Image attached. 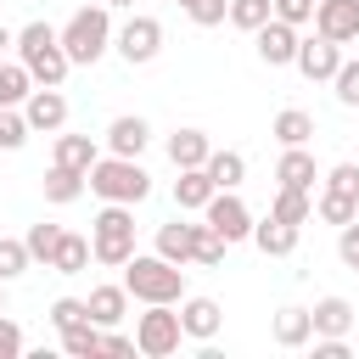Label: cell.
I'll return each instance as SVG.
<instances>
[{"label": "cell", "mask_w": 359, "mask_h": 359, "mask_svg": "<svg viewBox=\"0 0 359 359\" xmlns=\"http://www.w3.org/2000/svg\"><path fill=\"white\" fill-rule=\"evenodd\" d=\"M62 50L73 67H95L107 50H112V6H79L67 22H62Z\"/></svg>", "instance_id": "6da1fadb"}, {"label": "cell", "mask_w": 359, "mask_h": 359, "mask_svg": "<svg viewBox=\"0 0 359 359\" xmlns=\"http://www.w3.org/2000/svg\"><path fill=\"white\" fill-rule=\"evenodd\" d=\"M123 286L135 303H180L185 297V264H168L163 252H135L123 264Z\"/></svg>", "instance_id": "7a4b0ae2"}, {"label": "cell", "mask_w": 359, "mask_h": 359, "mask_svg": "<svg viewBox=\"0 0 359 359\" xmlns=\"http://www.w3.org/2000/svg\"><path fill=\"white\" fill-rule=\"evenodd\" d=\"M17 62L34 73V84H62L67 79V50H62V28H50V22H28V28H17Z\"/></svg>", "instance_id": "3957f363"}, {"label": "cell", "mask_w": 359, "mask_h": 359, "mask_svg": "<svg viewBox=\"0 0 359 359\" xmlns=\"http://www.w3.org/2000/svg\"><path fill=\"white\" fill-rule=\"evenodd\" d=\"M90 191L101 196V202H146L151 196V174L140 168V157H118V151H107V157H95V168H90Z\"/></svg>", "instance_id": "277c9868"}, {"label": "cell", "mask_w": 359, "mask_h": 359, "mask_svg": "<svg viewBox=\"0 0 359 359\" xmlns=\"http://www.w3.org/2000/svg\"><path fill=\"white\" fill-rule=\"evenodd\" d=\"M90 247H95V264L123 269V264L135 258V208H129V202H107V208L90 219Z\"/></svg>", "instance_id": "5b68a950"}, {"label": "cell", "mask_w": 359, "mask_h": 359, "mask_svg": "<svg viewBox=\"0 0 359 359\" xmlns=\"http://www.w3.org/2000/svg\"><path fill=\"white\" fill-rule=\"evenodd\" d=\"M185 325H180V303H146V314H135V348L146 359H168L180 353Z\"/></svg>", "instance_id": "8992f818"}, {"label": "cell", "mask_w": 359, "mask_h": 359, "mask_svg": "<svg viewBox=\"0 0 359 359\" xmlns=\"http://www.w3.org/2000/svg\"><path fill=\"white\" fill-rule=\"evenodd\" d=\"M112 45H118V56H123L129 67H146V62H157V50H163V22L146 17V11H135V17L112 34Z\"/></svg>", "instance_id": "52a82bcc"}, {"label": "cell", "mask_w": 359, "mask_h": 359, "mask_svg": "<svg viewBox=\"0 0 359 359\" xmlns=\"http://www.w3.org/2000/svg\"><path fill=\"white\" fill-rule=\"evenodd\" d=\"M202 219H208L224 241H252V224H258V219H252V208H247L236 191H213V202L202 208Z\"/></svg>", "instance_id": "ba28073f"}, {"label": "cell", "mask_w": 359, "mask_h": 359, "mask_svg": "<svg viewBox=\"0 0 359 359\" xmlns=\"http://www.w3.org/2000/svg\"><path fill=\"white\" fill-rule=\"evenodd\" d=\"M309 84H331L337 79V67H342V45L337 39H325V34H309L303 45H297V62H292Z\"/></svg>", "instance_id": "9c48e42d"}, {"label": "cell", "mask_w": 359, "mask_h": 359, "mask_svg": "<svg viewBox=\"0 0 359 359\" xmlns=\"http://www.w3.org/2000/svg\"><path fill=\"white\" fill-rule=\"evenodd\" d=\"M22 112H28L34 135H62L67 129V95H62V84H34V95L22 101Z\"/></svg>", "instance_id": "30bf717a"}, {"label": "cell", "mask_w": 359, "mask_h": 359, "mask_svg": "<svg viewBox=\"0 0 359 359\" xmlns=\"http://www.w3.org/2000/svg\"><path fill=\"white\" fill-rule=\"evenodd\" d=\"M252 45H258V62H264V67H292V62H297L303 34H297L292 22H280V17H269V22L252 34Z\"/></svg>", "instance_id": "8fae6325"}, {"label": "cell", "mask_w": 359, "mask_h": 359, "mask_svg": "<svg viewBox=\"0 0 359 359\" xmlns=\"http://www.w3.org/2000/svg\"><path fill=\"white\" fill-rule=\"evenodd\" d=\"M180 325H185V342H213L224 331V309L213 297H180Z\"/></svg>", "instance_id": "7c38bea8"}, {"label": "cell", "mask_w": 359, "mask_h": 359, "mask_svg": "<svg viewBox=\"0 0 359 359\" xmlns=\"http://www.w3.org/2000/svg\"><path fill=\"white\" fill-rule=\"evenodd\" d=\"M314 34H325L337 45L359 39V0H320L314 6Z\"/></svg>", "instance_id": "4fadbf2b"}, {"label": "cell", "mask_w": 359, "mask_h": 359, "mask_svg": "<svg viewBox=\"0 0 359 359\" xmlns=\"http://www.w3.org/2000/svg\"><path fill=\"white\" fill-rule=\"evenodd\" d=\"M275 185H292V191H314L320 185V163L309 146H280V163H275Z\"/></svg>", "instance_id": "5bb4252c"}, {"label": "cell", "mask_w": 359, "mask_h": 359, "mask_svg": "<svg viewBox=\"0 0 359 359\" xmlns=\"http://www.w3.org/2000/svg\"><path fill=\"white\" fill-rule=\"evenodd\" d=\"M297 236H303V224H286V219H275V213H264V219L252 224V241H258L264 258H292V252H297Z\"/></svg>", "instance_id": "9a60e30c"}, {"label": "cell", "mask_w": 359, "mask_h": 359, "mask_svg": "<svg viewBox=\"0 0 359 359\" xmlns=\"http://www.w3.org/2000/svg\"><path fill=\"white\" fill-rule=\"evenodd\" d=\"M146 146H151V123H146V118L123 112V118L107 123V151H118V157H140Z\"/></svg>", "instance_id": "2e32d148"}, {"label": "cell", "mask_w": 359, "mask_h": 359, "mask_svg": "<svg viewBox=\"0 0 359 359\" xmlns=\"http://www.w3.org/2000/svg\"><path fill=\"white\" fill-rule=\"evenodd\" d=\"M269 337H275V348H309L314 342V314L297 309V303H286V309H275Z\"/></svg>", "instance_id": "e0dca14e"}, {"label": "cell", "mask_w": 359, "mask_h": 359, "mask_svg": "<svg viewBox=\"0 0 359 359\" xmlns=\"http://www.w3.org/2000/svg\"><path fill=\"white\" fill-rule=\"evenodd\" d=\"M208 157H213L208 129H174L168 135V163L174 168H208Z\"/></svg>", "instance_id": "ac0fdd59"}, {"label": "cell", "mask_w": 359, "mask_h": 359, "mask_svg": "<svg viewBox=\"0 0 359 359\" xmlns=\"http://www.w3.org/2000/svg\"><path fill=\"white\" fill-rule=\"evenodd\" d=\"M213 174L208 168H180V180H174V208L180 213H202L208 202H213Z\"/></svg>", "instance_id": "d6986e66"}, {"label": "cell", "mask_w": 359, "mask_h": 359, "mask_svg": "<svg viewBox=\"0 0 359 359\" xmlns=\"http://www.w3.org/2000/svg\"><path fill=\"white\" fill-rule=\"evenodd\" d=\"M84 303H90V320H95V325H123V314H129V286H123V280H118V286H112V280H107V286H90Z\"/></svg>", "instance_id": "ffe728a7"}, {"label": "cell", "mask_w": 359, "mask_h": 359, "mask_svg": "<svg viewBox=\"0 0 359 359\" xmlns=\"http://www.w3.org/2000/svg\"><path fill=\"white\" fill-rule=\"evenodd\" d=\"M39 185H45V202H50V208H67V202H79V196H84L90 174H79V168H62V163H50Z\"/></svg>", "instance_id": "44dd1931"}, {"label": "cell", "mask_w": 359, "mask_h": 359, "mask_svg": "<svg viewBox=\"0 0 359 359\" xmlns=\"http://www.w3.org/2000/svg\"><path fill=\"white\" fill-rule=\"evenodd\" d=\"M309 314H314V337H348L353 331V303L348 297H320Z\"/></svg>", "instance_id": "7402d4cb"}, {"label": "cell", "mask_w": 359, "mask_h": 359, "mask_svg": "<svg viewBox=\"0 0 359 359\" xmlns=\"http://www.w3.org/2000/svg\"><path fill=\"white\" fill-rule=\"evenodd\" d=\"M269 135H275L280 146H309V140H314V112H303V107H280L275 123H269Z\"/></svg>", "instance_id": "603a6c76"}, {"label": "cell", "mask_w": 359, "mask_h": 359, "mask_svg": "<svg viewBox=\"0 0 359 359\" xmlns=\"http://www.w3.org/2000/svg\"><path fill=\"white\" fill-rule=\"evenodd\" d=\"M90 258H95L90 236H73V230H62V241H56V258H50V269H56V275H84V269H90Z\"/></svg>", "instance_id": "cb8c5ba5"}, {"label": "cell", "mask_w": 359, "mask_h": 359, "mask_svg": "<svg viewBox=\"0 0 359 359\" xmlns=\"http://www.w3.org/2000/svg\"><path fill=\"white\" fill-rule=\"evenodd\" d=\"M95 140L90 135H56V151H50V163H62V168H79V174H90L95 168Z\"/></svg>", "instance_id": "d4e9b609"}, {"label": "cell", "mask_w": 359, "mask_h": 359, "mask_svg": "<svg viewBox=\"0 0 359 359\" xmlns=\"http://www.w3.org/2000/svg\"><path fill=\"white\" fill-rule=\"evenodd\" d=\"M269 213H275V219H286V224H309V219H314V191L275 185V196H269Z\"/></svg>", "instance_id": "484cf974"}, {"label": "cell", "mask_w": 359, "mask_h": 359, "mask_svg": "<svg viewBox=\"0 0 359 359\" xmlns=\"http://www.w3.org/2000/svg\"><path fill=\"white\" fill-rule=\"evenodd\" d=\"M224 247H230V241H224V236H219L208 219H202V224H191V264L219 269V264H224Z\"/></svg>", "instance_id": "4316f807"}, {"label": "cell", "mask_w": 359, "mask_h": 359, "mask_svg": "<svg viewBox=\"0 0 359 359\" xmlns=\"http://www.w3.org/2000/svg\"><path fill=\"white\" fill-rule=\"evenodd\" d=\"M314 213H320L325 224H337V230H342V224H353V219H359V196H348V191H320V196H314Z\"/></svg>", "instance_id": "83f0119b"}, {"label": "cell", "mask_w": 359, "mask_h": 359, "mask_svg": "<svg viewBox=\"0 0 359 359\" xmlns=\"http://www.w3.org/2000/svg\"><path fill=\"white\" fill-rule=\"evenodd\" d=\"M34 95V73L22 62H0V107H22Z\"/></svg>", "instance_id": "f1b7e54d"}, {"label": "cell", "mask_w": 359, "mask_h": 359, "mask_svg": "<svg viewBox=\"0 0 359 359\" xmlns=\"http://www.w3.org/2000/svg\"><path fill=\"white\" fill-rule=\"evenodd\" d=\"M208 174H213V185H219V191H236V185L247 180V157H241V151H219V146H213Z\"/></svg>", "instance_id": "f546056e"}, {"label": "cell", "mask_w": 359, "mask_h": 359, "mask_svg": "<svg viewBox=\"0 0 359 359\" xmlns=\"http://www.w3.org/2000/svg\"><path fill=\"white\" fill-rule=\"evenodd\" d=\"M157 252L168 258V264H191V224H157Z\"/></svg>", "instance_id": "4dcf8cb0"}, {"label": "cell", "mask_w": 359, "mask_h": 359, "mask_svg": "<svg viewBox=\"0 0 359 359\" xmlns=\"http://www.w3.org/2000/svg\"><path fill=\"white\" fill-rule=\"evenodd\" d=\"M62 353H67V359H95V353H101V325L84 320V325L62 331Z\"/></svg>", "instance_id": "1f68e13d"}, {"label": "cell", "mask_w": 359, "mask_h": 359, "mask_svg": "<svg viewBox=\"0 0 359 359\" xmlns=\"http://www.w3.org/2000/svg\"><path fill=\"white\" fill-rule=\"evenodd\" d=\"M269 17H275V0H230V22L241 34H258Z\"/></svg>", "instance_id": "d6a6232c"}, {"label": "cell", "mask_w": 359, "mask_h": 359, "mask_svg": "<svg viewBox=\"0 0 359 359\" xmlns=\"http://www.w3.org/2000/svg\"><path fill=\"white\" fill-rule=\"evenodd\" d=\"M28 252H34V264H45L50 269V258H56V241H62V224H28Z\"/></svg>", "instance_id": "836d02e7"}, {"label": "cell", "mask_w": 359, "mask_h": 359, "mask_svg": "<svg viewBox=\"0 0 359 359\" xmlns=\"http://www.w3.org/2000/svg\"><path fill=\"white\" fill-rule=\"evenodd\" d=\"M28 135H34L28 129V112L22 107H0V151H17Z\"/></svg>", "instance_id": "e575fe53"}, {"label": "cell", "mask_w": 359, "mask_h": 359, "mask_svg": "<svg viewBox=\"0 0 359 359\" xmlns=\"http://www.w3.org/2000/svg\"><path fill=\"white\" fill-rule=\"evenodd\" d=\"M28 264H34L28 241H17V236H0V280H17Z\"/></svg>", "instance_id": "d590c367"}, {"label": "cell", "mask_w": 359, "mask_h": 359, "mask_svg": "<svg viewBox=\"0 0 359 359\" xmlns=\"http://www.w3.org/2000/svg\"><path fill=\"white\" fill-rule=\"evenodd\" d=\"M45 320H50L56 331H73V325H84V320H90V303H84V297H56Z\"/></svg>", "instance_id": "8d00e7d4"}, {"label": "cell", "mask_w": 359, "mask_h": 359, "mask_svg": "<svg viewBox=\"0 0 359 359\" xmlns=\"http://www.w3.org/2000/svg\"><path fill=\"white\" fill-rule=\"evenodd\" d=\"M185 17L196 28H219V22H230V0H185Z\"/></svg>", "instance_id": "74e56055"}, {"label": "cell", "mask_w": 359, "mask_h": 359, "mask_svg": "<svg viewBox=\"0 0 359 359\" xmlns=\"http://www.w3.org/2000/svg\"><path fill=\"white\" fill-rule=\"evenodd\" d=\"M320 185H325V191H348V196H359V163H337V168H325Z\"/></svg>", "instance_id": "f35d334b"}, {"label": "cell", "mask_w": 359, "mask_h": 359, "mask_svg": "<svg viewBox=\"0 0 359 359\" xmlns=\"http://www.w3.org/2000/svg\"><path fill=\"white\" fill-rule=\"evenodd\" d=\"M331 84H337V101L342 107H359V62H342Z\"/></svg>", "instance_id": "ab89813d"}, {"label": "cell", "mask_w": 359, "mask_h": 359, "mask_svg": "<svg viewBox=\"0 0 359 359\" xmlns=\"http://www.w3.org/2000/svg\"><path fill=\"white\" fill-rule=\"evenodd\" d=\"M314 6L320 0H275V17L292 22V28H303V22H314Z\"/></svg>", "instance_id": "60d3db41"}, {"label": "cell", "mask_w": 359, "mask_h": 359, "mask_svg": "<svg viewBox=\"0 0 359 359\" xmlns=\"http://www.w3.org/2000/svg\"><path fill=\"white\" fill-rule=\"evenodd\" d=\"M337 258H342V264H348V269H359V219H353V224H342V230H337Z\"/></svg>", "instance_id": "b9f144b4"}, {"label": "cell", "mask_w": 359, "mask_h": 359, "mask_svg": "<svg viewBox=\"0 0 359 359\" xmlns=\"http://www.w3.org/2000/svg\"><path fill=\"white\" fill-rule=\"evenodd\" d=\"M22 353V325L11 314H0V359H17Z\"/></svg>", "instance_id": "7bdbcfd3"}, {"label": "cell", "mask_w": 359, "mask_h": 359, "mask_svg": "<svg viewBox=\"0 0 359 359\" xmlns=\"http://www.w3.org/2000/svg\"><path fill=\"white\" fill-rule=\"evenodd\" d=\"M314 359H348V337H314Z\"/></svg>", "instance_id": "ee69618b"}, {"label": "cell", "mask_w": 359, "mask_h": 359, "mask_svg": "<svg viewBox=\"0 0 359 359\" xmlns=\"http://www.w3.org/2000/svg\"><path fill=\"white\" fill-rule=\"evenodd\" d=\"M11 50H17V34L0 22V62H11Z\"/></svg>", "instance_id": "f6af8a7d"}, {"label": "cell", "mask_w": 359, "mask_h": 359, "mask_svg": "<svg viewBox=\"0 0 359 359\" xmlns=\"http://www.w3.org/2000/svg\"><path fill=\"white\" fill-rule=\"evenodd\" d=\"M0 314H6V280H0Z\"/></svg>", "instance_id": "bcb514c9"}, {"label": "cell", "mask_w": 359, "mask_h": 359, "mask_svg": "<svg viewBox=\"0 0 359 359\" xmlns=\"http://www.w3.org/2000/svg\"><path fill=\"white\" fill-rule=\"evenodd\" d=\"M107 6H135V0H107Z\"/></svg>", "instance_id": "7dc6e473"}, {"label": "cell", "mask_w": 359, "mask_h": 359, "mask_svg": "<svg viewBox=\"0 0 359 359\" xmlns=\"http://www.w3.org/2000/svg\"><path fill=\"white\" fill-rule=\"evenodd\" d=\"M180 6H185V0H180Z\"/></svg>", "instance_id": "c3c4849f"}]
</instances>
